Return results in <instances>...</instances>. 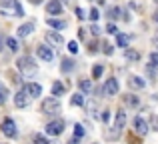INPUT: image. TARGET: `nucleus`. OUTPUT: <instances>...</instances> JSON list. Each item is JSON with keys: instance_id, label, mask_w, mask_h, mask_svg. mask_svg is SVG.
<instances>
[{"instance_id": "c03bdc74", "label": "nucleus", "mask_w": 158, "mask_h": 144, "mask_svg": "<svg viewBox=\"0 0 158 144\" xmlns=\"http://www.w3.org/2000/svg\"><path fill=\"white\" fill-rule=\"evenodd\" d=\"M78 142H80V138H78V136H74V138H70V140H68V144H78Z\"/></svg>"}, {"instance_id": "09e8293b", "label": "nucleus", "mask_w": 158, "mask_h": 144, "mask_svg": "<svg viewBox=\"0 0 158 144\" xmlns=\"http://www.w3.org/2000/svg\"><path fill=\"white\" fill-rule=\"evenodd\" d=\"M60 2H68V0H60Z\"/></svg>"}, {"instance_id": "a211bd4d", "label": "nucleus", "mask_w": 158, "mask_h": 144, "mask_svg": "<svg viewBox=\"0 0 158 144\" xmlns=\"http://www.w3.org/2000/svg\"><path fill=\"white\" fill-rule=\"evenodd\" d=\"M64 92H66V86L62 84L60 80H54V82H52V86H50V96H56V98H60Z\"/></svg>"}, {"instance_id": "6ab92c4d", "label": "nucleus", "mask_w": 158, "mask_h": 144, "mask_svg": "<svg viewBox=\"0 0 158 144\" xmlns=\"http://www.w3.org/2000/svg\"><path fill=\"white\" fill-rule=\"evenodd\" d=\"M70 104L72 106H80V108H84V104H86V94L84 92H74L72 94V98H70Z\"/></svg>"}, {"instance_id": "1a4fd4ad", "label": "nucleus", "mask_w": 158, "mask_h": 144, "mask_svg": "<svg viewBox=\"0 0 158 144\" xmlns=\"http://www.w3.org/2000/svg\"><path fill=\"white\" fill-rule=\"evenodd\" d=\"M36 54H38V58L44 60V62H52L54 60V50L48 44H40V46L36 48Z\"/></svg>"}, {"instance_id": "b1692460", "label": "nucleus", "mask_w": 158, "mask_h": 144, "mask_svg": "<svg viewBox=\"0 0 158 144\" xmlns=\"http://www.w3.org/2000/svg\"><path fill=\"white\" fill-rule=\"evenodd\" d=\"M84 110L90 114V116L98 118V112H96V98H90V100H86V104H84Z\"/></svg>"}, {"instance_id": "58836bf2", "label": "nucleus", "mask_w": 158, "mask_h": 144, "mask_svg": "<svg viewBox=\"0 0 158 144\" xmlns=\"http://www.w3.org/2000/svg\"><path fill=\"white\" fill-rule=\"evenodd\" d=\"M148 60H150V64H152V66H156V68H158V50H156V52H150Z\"/></svg>"}, {"instance_id": "dca6fc26", "label": "nucleus", "mask_w": 158, "mask_h": 144, "mask_svg": "<svg viewBox=\"0 0 158 144\" xmlns=\"http://www.w3.org/2000/svg\"><path fill=\"white\" fill-rule=\"evenodd\" d=\"M74 68H76V62H74L72 58H62V62H60V72L62 74H70V72H74Z\"/></svg>"}, {"instance_id": "ea45409f", "label": "nucleus", "mask_w": 158, "mask_h": 144, "mask_svg": "<svg viewBox=\"0 0 158 144\" xmlns=\"http://www.w3.org/2000/svg\"><path fill=\"white\" fill-rule=\"evenodd\" d=\"M90 32H92L94 36H100V32H102V30H100V26H98L96 22H92V24H90Z\"/></svg>"}, {"instance_id": "5701e85b", "label": "nucleus", "mask_w": 158, "mask_h": 144, "mask_svg": "<svg viewBox=\"0 0 158 144\" xmlns=\"http://www.w3.org/2000/svg\"><path fill=\"white\" fill-rule=\"evenodd\" d=\"M78 90L84 92V94H90V92H92V80H88V78L78 80Z\"/></svg>"}, {"instance_id": "37998d69", "label": "nucleus", "mask_w": 158, "mask_h": 144, "mask_svg": "<svg viewBox=\"0 0 158 144\" xmlns=\"http://www.w3.org/2000/svg\"><path fill=\"white\" fill-rule=\"evenodd\" d=\"M28 2H30V4H32V6H40V4H42V2H44V0H28Z\"/></svg>"}, {"instance_id": "393cba45", "label": "nucleus", "mask_w": 158, "mask_h": 144, "mask_svg": "<svg viewBox=\"0 0 158 144\" xmlns=\"http://www.w3.org/2000/svg\"><path fill=\"white\" fill-rule=\"evenodd\" d=\"M124 104L130 106V108H138V106H140V98L136 96V94H126V98H124Z\"/></svg>"}, {"instance_id": "7ed1b4c3", "label": "nucleus", "mask_w": 158, "mask_h": 144, "mask_svg": "<svg viewBox=\"0 0 158 144\" xmlns=\"http://www.w3.org/2000/svg\"><path fill=\"white\" fill-rule=\"evenodd\" d=\"M40 110H42V114H52V116H56V114L62 112V104H60V98L56 96H48L42 100V106H40Z\"/></svg>"}, {"instance_id": "4468645a", "label": "nucleus", "mask_w": 158, "mask_h": 144, "mask_svg": "<svg viewBox=\"0 0 158 144\" xmlns=\"http://www.w3.org/2000/svg\"><path fill=\"white\" fill-rule=\"evenodd\" d=\"M46 24L50 28H54L56 32L66 30V28H68V22H66V20H60V18H46Z\"/></svg>"}, {"instance_id": "e433bc0d", "label": "nucleus", "mask_w": 158, "mask_h": 144, "mask_svg": "<svg viewBox=\"0 0 158 144\" xmlns=\"http://www.w3.org/2000/svg\"><path fill=\"white\" fill-rule=\"evenodd\" d=\"M34 142L36 144H50V140H48L44 134H34Z\"/></svg>"}, {"instance_id": "7c9ffc66", "label": "nucleus", "mask_w": 158, "mask_h": 144, "mask_svg": "<svg viewBox=\"0 0 158 144\" xmlns=\"http://www.w3.org/2000/svg\"><path fill=\"white\" fill-rule=\"evenodd\" d=\"M118 26H116V22H108L106 24V34H110V36H116L118 34Z\"/></svg>"}, {"instance_id": "0eeeda50", "label": "nucleus", "mask_w": 158, "mask_h": 144, "mask_svg": "<svg viewBox=\"0 0 158 144\" xmlns=\"http://www.w3.org/2000/svg\"><path fill=\"white\" fill-rule=\"evenodd\" d=\"M30 102H32V98L28 96V92L24 90V86H22V88L14 94V104H16V108H26V106H30Z\"/></svg>"}, {"instance_id": "4be33fe9", "label": "nucleus", "mask_w": 158, "mask_h": 144, "mask_svg": "<svg viewBox=\"0 0 158 144\" xmlns=\"http://www.w3.org/2000/svg\"><path fill=\"white\" fill-rule=\"evenodd\" d=\"M120 134H122V128L114 124V126H110V130H106V132H104V136H106V140H118Z\"/></svg>"}, {"instance_id": "a18cd8bd", "label": "nucleus", "mask_w": 158, "mask_h": 144, "mask_svg": "<svg viewBox=\"0 0 158 144\" xmlns=\"http://www.w3.org/2000/svg\"><path fill=\"white\" fill-rule=\"evenodd\" d=\"M152 42H154V44H156V46H158V34L154 36V38H152Z\"/></svg>"}, {"instance_id": "f257e3e1", "label": "nucleus", "mask_w": 158, "mask_h": 144, "mask_svg": "<svg viewBox=\"0 0 158 144\" xmlns=\"http://www.w3.org/2000/svg\"><path fill=\"white\" fill-rule=\"evenodd\" d=\"M16 68H18V72L22 74V76H26V78L34 76V74L38 72V64H36L34 56H30V54L18 56V60H16Z\"/></svg>"}, {"instance_id": "423d86ee", "label": "nucleus", "mask_w": 158, "mask_h": 144, "mask_svg": "<svg viewBox=\"0 0 158 144\" xmlns=\"http://www.w3.org/2000/svg\"><path fill=\"white\" fill-rule=\"evenodd\" d=\"M102 90H104V96H116V94L120 92V82L118 78H108L104 82V86H102Z\"/></svg>"}, {"instance_id": "ddd939ff", "label": "nucleus", "mask_w": 158, "mask_h": 144, "mask_svg": "<svg viewBox=\"0 0 158 144\" xmlns=\"http://www.w3.org/2000/svg\"><path fill=\"white\" fill-rule=\"evenodd\" d=\"M46 12L50 16H60L62 14V2L60 0H50V2L46 4Z\"/></svg>"}, {"instance_id": "9d476101", "label": "nucleus", "mask_w": 158, "mask_h": 144, "mask_svg": "<svg viewBox=\"0 0 158 144\" xmlns=\"http://www.w3.org/2000/svg\"><path fill=\"white\" fill-rule=\"evenodd\" d=\"M24 90L28 92V96H30L32 100L42 96V86H40L38 82H26V84H24Z\"/></svg>"}, {"instance_id": "473e14b6", "label": "nucleus", "mask_w": 158, "mask_h": 144, "mask_svg": "<svg viewBox=\"0 0 158 144\" xmlns=\"http://www.w3.org/2000/svg\"><path fill=\"white\" fill-rule=\"evenodd\" d=\"M88 18L92 20V22H98V18H100V10H98L96 6H94V8H90V12H88Z\"/></svg>"}, {"instance_id": "6e6552de", "label": "nucleus", "mask_w": 158, "mask_h": 144, "mask_svg": "<svg viewBox=\"0 0 158 144\" xmlns=\"http://www.w3.org/2000/svg\"><path fill=\"white\" fill-rule=\"evenodd\" d=\"M132 126H134V132L140 134V136H146L148 130H150V124L146 122V118H144V116H134V122H132Z\"/></svg>"}, {"instance_id": "f704fd0d", "label": "nucleus", "mask_w": 158, "mask_h": 144, "mask_svg": "<svg viewBox=\"0 0 158 144\" xmlns=\"http://www.w3.org/2000/svg\"><path fill=\"white\" fill-rule=\"evenodd\" d=\"M110 118H112V110H102V114H100V120L104 122V124H108V122H110Z\"/></svg>"}, {"instance_id": "8fccbe9b", "label": "nucleus", "mask_w": 158, "mask_h": 144, "mask_svg": "<svg viewBox=\"0 0 158 144\" xmlns=\"http://www.w3.org/2000/svg\"><path fill=\"white\" fill-rule=\"evenodd\" d=\"M50 144H56V142H50Z\"/></svg>"}, {"instance_id": "79ce46f5", "label": "nucleus", "mask_w": 158, "mask_h": 144, "mask_svg": "<svg viewBox=\"0 0 158 144\" xmlns=\"http://www.w3.org/2000/svg\"><path fill=\"white\" fill-rule=\"evenodd\" d=\"M78 38H80V40L86 38V30H84V28H78Z\"/></svg>"}, {"instance_id": "f8f14e48", "label": "nucleus", "mask_w": 158, "mask_h": 144, "mask_svg": "<svg viewBox=\"0 0 158 144\" xmlns=\"http://www.w3.org/2000/svg\"><path fill=\"white\" fill-rule=\"evenodd\" d=\"M46 42L50 44V46H62L64 44V36L60 34V32H46Z\"/></svg>"}, {"instance_id": "20e7f679", "label": "nucleus", "mask_w": 158, "mask_h": 144, "mask_svg": "<svg viewBox=\"0 0 158 144\" xmlns=\"http://www.w3.org/2000/svg\"><path fill=\"white\" fill-rule=\"evenodd\" d=\"M64 128H66V122L62 118H56V120H50L44 126V132H46V136H60L64 132Z\"/></svg>"}, {"instance_id": "f3484780", "label": "nucleus", "mask_w": 158, "mask_h": 144, "mask_svg": "<svg viewBox=\"0 0 158 144\" xmlns=\"http://www.w3.org/2000/svg\"><path fill=\"white\" fill-rule=\"evenodd\" d=\"M106 18L110 20V22H116L118 18H122V8H120V6H108Z\"/></svg>"}, {"instance_id": "4c0bfd02", "label": "nucleus", "mask_w": 158, "mask_h": 144, "mask_svg": "<svg viewBox=\"0 0 158 144\" xmlns=\"http://www.w3.org/2000/svg\"><path fill=\"white\" fill-rule=\"evenodd\" d=\"M148 124H150V128H152V130H156V132H158V114H152V116H150V122H148Z\"/></svg>"}, {"instance_id": "2f4dec72", "label": "nucleus", "mask_w": 158, "mask_h": 144, "mask_svg": "<svg viewBox=\"0 0 158 144\" xmlns=\"http://www.w3.org/2000/svg\"><path fill=\"white\" fill-rule=\"evenodd\" d=\"M74 14H76V18H78V20L88 18V12H86L84 8H80V6H76V8H74Z\"/></svg>"}, {"instance_id": "f03ea898", "label": "nucleus", "mask_w": 158, "mask_h": 144, "mask_svg": "<svg viewBox=\"0 0 158 144\" xmlns=\"http://www.w3.org/2000/svg\"><path fill=\"white\" fill-rule=\"evenodd\" d=\"M0 14L2 16H18V18L26 16L20 0H0Z\"/></svg>"}, {"instance_id": "49530a36", "label": "nucleus", "mask_w": 158, "mask_h": 144, "mask_svg": "<svg viewBox=\"0 0 158 144\" xmlns=\"http://www.w3.org/2000/svg\"><path fill=\"white\" fill-rule=\"evenodd\" d=\"M0 50H2V36H0Z\"/></svg>"}, {"instance_id": "c756f323", "label": "nucleus", "mask_w": 158, "mask_h": 144, "mask_svg": "<svg viewBox=\"0 0 158 144\" xmlns=\"http://www.w3.org/2000/svg\"><path fill=\"white\" fill-rule=\"evenodd\" d=\"M74 136H78V138H84L86 136V130H84V126H82L80 122L74 124Z\"/></svg>"}, {"instance_id": "a19ab883", "label": "nucleus", "mask_w": 158, "mask_h": 144, "mask_svg": "<svg viewBox=\"0 0 158 144\" xmlns=\"http://www.w3.org/2000/svg\"><path fill=\"white\" fill-rule=\"evenodd\" d=\"M104 54L106 56H112V54H114V46H112V44H104Z\"/></svg>"}, {"instance_id": "412c9836", "label": "nucleus", "mask_w": 158, "mask_h": 144, "mask_svg": "<svg viewBox=\"0 0 158 144\" xmlns=\"http://www.w3.org/2000/svg\"><path fill=\"white\" fill-rule=\"evenodd\" d=\"M126 120H128V116H126V110H124V108L116 110L114 124H116V126H120V128H124V126H126Z\"/></svg>"}, {"instance_id": "cd10ccee", "label": "nucleus", "mask_w": 158, "mask_h": 144, "mask_svg": "<svg viewBox=\"0 0 158 144\" xmlns=\"http://www.w3.org/2000/svg\"><path fill=\"white\" fill-rule=\"evenodd\" d=\"M102 74H104V64H94L92 66V80H100L102 78Z\"/></svg>"}, {"instance_id": "aec40b11", "label": "nucleus", "mask_w": 158, "mask_h": 144, "mask_svg": "<svg viewBox=\"0 0 158 144\" xmlns=\"http://www.w3.org/2000/svg\"><path fill=\"white\" fill-rule=\"evenodd\" d=\"M128 44H130V34H126V32H118V34H116V46L126 50Z\"/></svg>"}, {"instance_id": "39448f33", "label": "nucleus", "mask_w": 158, "mask_h": 144, "mask_svg": "<svg viewBox=\"0 0 158 144\" xmlns=\"http://www.w3.org/2000/svg\"><path fill=\"white\" fill-rule=\"evenodd\" d=\"M0 130H2V134L6 138H12V140H14V138H18V126H16V122L12 120V118H8V116L2 120Z\"/></svg>"}, {"instance_id": "2eb2a0df", "label": "nucleus", "mask_w": 158, "mask_h": 144, "mask_svg": "<svg viewBox=\"0 0 158 144\" xmlns=\"http://www.w3.org/2000/svg\"><path fill=\"white\" fill-rule=\"evenodd\" d=\"M128 86L134 88V90H142V88H146V80L140 78V76H136V74H132V76L128 78Z\"/></svg>"}, {"instance_id": "a878e982", "label": "nucleus", "mask_w": 158, "mask_h": 144, "mask_svg": "<svg viewBox=\"0 0 158 144\" xmlns=\"http://www.w3.org/2000/svg\"><path fill=\"white\" fill-rule=\"evenodd\" d=\"M4 44H6V48L10 52H18V48H20V44H18V40L14 38V36H8L6 40H4Z\"/></svg>"}, {"instance_id": "72a5a7b5", "label": "nucleus", "mask_w": 158, "mask_h": 144, "mask_svg": "<svg viewBox=\"0 0 158 144\" xmlns=\"http://www.w3.org/2000/svg\"><path fill=\"white\" fill-rule=\"evenodd\" d=\"M156 74H158V72H156V66H152V64L148 62V64H146V76L150 78V80H154Z\"/></svg>"}, {"instance_id": "c9c22d12", "label": "nucleus", "mask_w": 158, "mask_h": 144, "mask_svg": "<svg viewBox=\"0 0 158 144\" xmlns=\"http://www.w3.org/2000/svg\"><path fill=\"white\" fill-rule=\"evenodd\" d=\"M66 48H68L70 54H76V52H78V42H76V40H70V42L66 44Z\"/></svg>"}, {"instance_id": "9b49d317", "label": "nucleus", "mask_w": 158, "mask_h": 144, "mask_svg": "<svg viewBox=\"0 0 158 144\" xmlns=\"http://www.w3.org/2000/svg\"><path fill=\"white\" fill-rule=\"evenodd\" d=\"M34 28H36V22H24V24L18 26L16 36H18V38H26V36H30L32 32H34Z\"/></svg>"}, {"instance_id": "c85d7f7f", "label": "nucleus", "mask_w": 158, "mask_h": 144, "mask_svg": "<svg viewBox=\"0 0 158 144\" xmlns=\"http://www.w3.org/2000/svg\"><path fill=\"white\" fill-rule=\"evenodd\" d=\"M8 96H10L8 88H6V86H0V106H4L8 102Z\"/></svg>"}, {"instance_id": "bb28decb", "label": "nucleus", "mask_w": 158, "mask_h": 144, "mask_svg": "<svg viewBox=\"0 0 158 144\" xmlns=\"http://www.w3.org/2000/svg\"><path fill=\"white\" fill-rule=\"evenodd\" d=\"M124 58H126L128 62H138V60H140V54L136 50H132V48H126V50H124Z\"/></svg>"}, {"instance_id": "de8ad7c7", "label": "nucleus", "mask_w": 158, "mask_h": 144, "mask_svg": "<svg viewBox=\"0 0 158 144\" xmlns=\"http://www.w3.org/2000/svg\"><path fill=\"white\" fill-rule=\"evenodd\" d=\"M154 4H156V6H158V0H154Z\"/></svg>"}]
</instances>
